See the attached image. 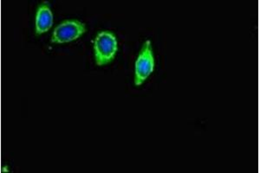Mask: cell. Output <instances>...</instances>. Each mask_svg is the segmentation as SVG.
<instances>
[{
  "label": "cell",
  "instance_id": "cell-1",
  "mask_svg": "<svg viewBox=\"0 0 260 173\" xmlns=\"http://www.w3.org/2000/svg\"><path fill=\"white\" fill-rule=\"evenodd\" d=\"M118 50V43L115 34L110 31L98 33L94 41L95 64L104 66L115 59Z\"/></svg>",
  "mask_w": 260,
  "mask_h": 173
},
{
  "label": "cell",
  "instance_id": "cell-2",
  "mask_svg": "<svg viewBox=\"0 0 260 173\" xmlns=\"http://www.w3.org/2000/svg\"><path fill=\"white\" fill-rule=\"evenodd\" d=\"M154 68V58L153 50L149 40L144 43L135 66V84L141 86L145 82Z\"/></svg>",
  "mask_w": 260,
  "mask_h": 173
},
{
  "label": "cell",
  "instance_id": "cell-3",
  "mask_svg": "<svg viewBox=\"0 0 260 173\" xmlns=\"http://www.w3.org/2000/svg\"><path fill=\"white\" fill-rule=\"evenodd\" d=\"M85 32V24L81 21L65 20L54 29L50 41L52 44L70 43L79 39Z\"/></svg>",
  "mask_w": 260,
  "mask_h": 173
},
{
  "label": "cell",
  "instance_id": "cell-4",
  "mask_svg": "<svg viewBox=\"0 0 260 173\" xmlns=\"http://www.w3.org/2000/svg\"><path fill=\"white\" fill-rule=\"evenodd\" d=\"M53 24V14L48 2H43L39 6L36 14V33L41 35L47 32Z\"/></svg>",
  "mask_w": 260,
  "mask_h": 173
}]
</instances>
